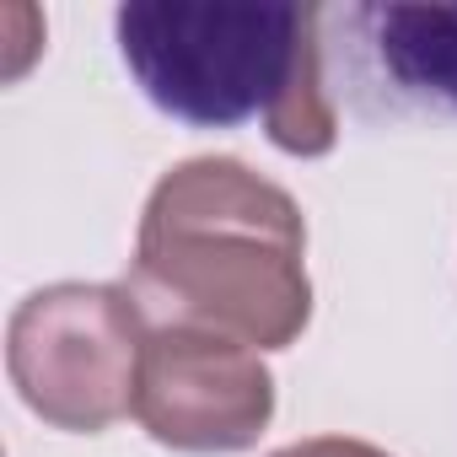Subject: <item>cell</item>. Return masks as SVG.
<instances>
[{
	"label": "cell",
	"instance_id": "2",
	"mask_svg": "<svg viewBox=\"0 0 457 457\" xmlns=\"http://www.w3.org/2000/svg\"><path fill=\"white\" fill-rule=\"evenodd\" d=\"M318 6H232V0H129L113 12L119 54L140 92L199 129L264 119L307 49Z\"/></svg>",
	"mask_w": 457,
	"mask_h": 457
},
{
	"label": "cell",
	"instance_id": "7",
	"mask_svg": "<svg viewBox=\"0 0 457 457\" xmlns=\"http://www.w3.org/2000/svg\"><path fill=\"white\" fill-rule=\"evenodd\" d=\"M270 457H393L371 441H355V436H307V441H291Z\"/></svg>",
	"mask_w": 457,
	"mask_h": 457
},
{
	"label": "cell",
	"instance_id": "3",
	"mask_svg": "<svg viewBox=\"0 0 457 457\" xmlns=\"http://www.w3.org/2000/svg\"><path fill=\"white\" fill-rule=\"evenodd\" d=\"M145 345V312L124 286L60 280L12 312L6 371L44 425L97 436L135 409Z\"/></svg>",
	"mask_w": 457,
	"mask_h": 457
},
{
	"label": "cell",
	"instance_id": "1",
	"mask_svg": "<svg viewBox=\"0 0 457 457\" xmlns=\"http://www.w3.org/2000/svg\"><path fill=\"white\" fill-rule=\"evenodd\" d=\"M135 280L248 350H286L312 323L302 204L237 156L167 167L140 210Z\"/></svg>",
	"mask_w": 457,
	"mask_h": 457
},
{
	"label": "cell",
	"instance_id": "4",
	"mask_svg": "<svg viewBox=\"0 0 457 457\" xmlns=\"http://www.w3.org/2000/svg\"><path fill=\"white\" fill-rule=\"evenodd\" d=\"M135 420L151 441L188 457L248 452L275 420V377L243 339L199 323H167L151 328Z\"/></svg>",
	"mask_w": 457,
	"mask_h": 457
},
{
	"label": "cell",
	"instance_id": "6",
	"mask_svg": "<svg viewBox=\"0 0 457 457\" xmlns=\"http://www.w3.org/2000/svg\"><path fill=\"white\" fill-rule=\"evenodd\" d=\"M264 135L286 151V156H328L339 140V113L334 97L323 87V49L312 44L307 60L296 65L286 97L264 113Z\"/></svg>",
	"mask_w": 457,
	"mask_h": 457
},
{
	"label": "cell",
	"instance_id": "5",
	"mask_svg": "<svg viewBox=\"0 0 457 457\" xmlns=\"http://www.w3.org/2000/svg\"><path fill=\"white\" fill-rule=\"evenodd\" d=\"M350 22L403 103L457 119V6H366Z\"/></svg>",
	"mask_w": 457,
	"mask_h": 457
}]
</instances>
